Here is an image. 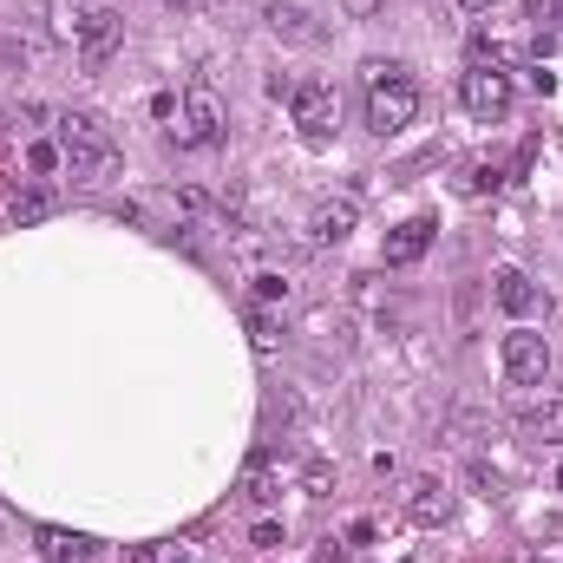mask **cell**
<instances>
[{
	"instance_id": "cell-1",
	"label": "cell",
	"mask_w": 563,
	"mask_h": 563,
	"mask_svg": "<svg viewBox=\"0 0 563 563\" xmlns=\"http://www.w3.org/2000/svg\"><path fill=\"white\" fill-rule=\"evenodd\" d=\"M59 157L73 164V177H112L119 170V139L99 112H66L59 119Z\"/></svg>"
},
{
	"instance_id": "cell-2",
	"label": "cell",
	"mask_w": 563,
	"mask_h": 563,
	"mask_svg": "<svg viewBox=\"0 0 563 563\" xmlns=\"http://www.w3.org/2000/svg\"><path fill=\"white\" fill-rule=\"evenodd\" d=\"M420 119V86L400 66H367V125L380 139H400Z\"/></svg>"
},
{
	"instance_id": "cell-3",
	"label": "cell",
	"mask_w": 563,
	"mask_h": 563,
	"mask_svg": "<svg viewBox=\"0 0 563 563\" xmlns=\"http://www.w3.org/2000/svg\"><path fill=\"white\" fill-rule=\"evenodd\" d=\"M459 99H465V112L472 119H485V125H498V119H511V73L505 66H472L465 79H459Z\"/></svg>"
},
{
	"instance_id": "cell-4",
	"label": "cell",
	"mask_w": 563,
	"mask_h": 563,
	"mask_svg": "<svg viewBox=\"0 0 563 563\" xmlns=\"http://www.w3.org/2000/svg\"><path fill=\"white\" fill-rule=\"evenodd\" d=\"M498 361H505V380H511V387H544V380H551V347H544V334H531V328H511L505 347H498Z\"/></svg>"
},
{
	"instance_id": "cell-5",
	"label": "cell",
	"mask_w": 563,
	"mask_h": 563,
	"mask_svg": "<svg viewBox=\"0 0 563 563\" xmlns=\"http://www.w3.org/2000/svg\"><path fill=\"white\" fill-rule=\"evenodd\" d=\"M295 125H301V139H308V144L334 139V125H341V92H334V86H321V79L295 86Z\"/></svg>"
},
{
	"instance_id": "cell-6",
	"label": "cell",
	"mask_w": 563,
	"mask_h": 563,
	"mask_svg": "<svg viewBox=\"0 0 563 563\" xmlns=\"http://www.w3.org/2000/svg\"><path fill=\"white\" fill-rule=\"evenodd\" d=\"M73 46H79V59H86V66H92V73H99V66H106V59H112V53H119V46H125V20H119V13H112V7H92V13H86V26H79V40H73Z\"/></svg>"
},
{
	"instance_id": "cell-7",
	"label": "cell",
	"mask_w": 563,
	"mask_h": 563,
	"mask_svg": "<svg viewBox=\"0 0 563 563\" xmlns=\"http://www.w3.org/2000/svg\"><path fill=\"white\" fill-rule=\"evenodd\" d=\"M184 144H197V151H210V144L223 139V106H217V92H190L184 99V132H177Z\"/></svg>"
},
{
	"instance_id": "cell-8",
	"label": "cell",
	"mask_w": 563,
	"mask_h": 563,
	"mask_svg": "<svg viewBox=\"0 0 563 563\" xmlns=\"http://www.w3.org/2000/svg\"><path fill=\"white\" fill-rule=\"evenodd\" d=\"M354 230H361V203L354 197H321L314 217H308V236L314 243H347Z\"/></svg>"
},
{
	"instance_id": "cell-9",
	"label": "cell",
	"mask_w": 563,
	"mask_h": 563,
	"mask_svg": "<svg viewBox=\"0 0 563 563\" xmlns=\"http://www.w3.org/2000/svg\"><path fill=\"white\" fill-rule=\"evenodd\" d=\"M407 518L420 525V531H439L445 518H452V492L439 485V478H407Z\"/></svg>"
},
{
	"instance_id": "cell-10",
	"label": "cell",
	"mask_w": 563,
	"mask_h": 563,
	"mask_svg": "<svg viewBox=\"0 0 563 563\" xmlns=\"http://www.w3.org/2000/svg\"><path fill=\"white\" fill-rule=\"evenodd\" d=\"M426 243H432V223H426V217H413V223H400V230L387 236V263H394V269L420 263V256H426Z\"/></svg>"
},
{
	"instance_id": "cell-11",
	"label": "cell",
	"mask_w": 563,
	"mask_h": 563,
	"mask_svg": "<svg viewBox=\"0 0 563 563\" xmlns=\"http://www.w3.org/2000/svg\"><path fill=\"white\" fill-rule=\"evenodd\" d=\"M498 308H505V314H531V308H538V288H531V276H525V269H498Z\"/></svg>"
},
{
	"instance_id": "cell-12",
	"label": "cell",
	"mask_w": 563,
	"mask_h": 563,
	"mask_svg": "<svg viewBox=\"0 0 563 563\" xmlns=\"http://www.w3.org/2000/svg\"><path fill=\"white\" fill-rule=\"evenodd\" d=\"M33 544H40V558L46 563H79L86 558V538H79V531H59V525H40Z\"/></svg>"
},
{
	"instance_id": "cell-13",
	"label": "cell",
	"mask_w": 563,
	"mask_h": 563,
	"mask_svg": "<svg viewBox=\"0 0 563 563\" xmlns=\"http://www.w3.org/2000/svg\"><path fill=\"white\" fill-rule=\"evenodd\" d=\"M511 53H518L511 33H492V26L472 33V66H511Z\"/></svg>"
},
{
	"instance_id": "cell-14",
	"label": "cell",
	"mask_w": 563,
	"mask_h": 563,
	"mask_svg": "<svg viewBox=\"0 0 563 563\" xmlns=\"http://www.w3.org/2000/svg\"><path fill=\"white\" fill-rule=\"evenodd\" d=\"M269 26H276V40H301V46H308V40H321V33H314V20H308V13H301V7H269Z\"/></svg>"
},
{
	"instance_id": "cell-15",
	"label": "cell",
	"mask_w": 563,
	"mask_h": 563,
	"mask_svg": "<svg viewBox=\"0 0 563 563\" xmlns=\"http://www.w3.org/2000/svg\"><path fill=\"white\" fill-rule=\"evenodd\" d=\"M525 439H563V400H544V407H525Z\"/></svg>"
},
{
	"instance_id": "cell-16",
	"label": "cell",
	"mask_w": 563,
	"mask_h": 563,
	"mask_svg": "<svg viewBox=\"0 0 563 563\" xmlns=\"http://www.w3.org/2000/svg\"><path fill=\"white\" fill-rule=\"evenodd\" d=\"M86 13H92V0H53V33H59V40H79Z\"/></svg>"
},
{
	"instance_id": "cell-17",
	"label": "cell",
	"mask_w": 563,
	"mask_h": 563,
	"mask_svg": "<svg viewBox=\"0 0 563 563\" xmlns=\"http://www.w3.org/2000/svg\"><path fill=\"white\" fill-rule=\"evenodd\" d=\"M46 210H53V197H46V190H26V197H13V217H20V223H40Z\"/></svg>"
},
{
	"instance_id": "cell-18",
	"label": "cell",
	"mask_w": 563,
	"mask_h": 563,
	"mask_svg": "<svg viewBox=\"0 0 563 563\" xmlns=\"http://www.w3.org/2000/svg\"><path fill=\"white\" fill-rule=\"evenodd\" d=\"M250 341H256V347H263V354H269V347H276V321H269V314H263V308H250Z\"/></svg>"
},
{
	"instance_id": "cell-19",
	"label": "cell",
	"mask_w": 563,
	"mask_h": 563,
	"mask_svg": "<svg viewBox=\"0 0 563 563\" xmlns=\"http://www.w3.org/2000/svg\"><path fill=\"white\" fill-rule=\"evenodd\" d=\"M26 164H33L40 177H46V170H59V144H33V151H26Z\"/></svg>"
},
{
	"instance_id": "cell-20",
	"label": "cell",
	"mask_w": 563,
	"mask_h": 563,
	"mask_svg": "<svg viewBox=\"0 0 563 563\" xmlns=\"http://www.w3.org/2000/svg\"><path fill=\"white\" fill-rule=\"evenodd\" d=\"M256 295H263V301H282V295H288V282H282V276H256Z\"/></svg>"
},
{
	"instance_id": "cell-21",
	"label": "cell",
	"mask_w": 563,
	"mask_h": 563,
	"mask_svg": "<svg viewBox=\"0 0 563 563\" xmlns=\"http://www.w3.org/2000/svg\"><path fill=\"white\" fill-rule=\"evenodd\" d=\"M164 7H177V13H203L210 0H164Z\"/></svg>"
},
{
	"instance_id": "cell-22",
	"label": "cell",
	"mask_w": 563,
	"mask_h": 563,
	"mask_svg": "<svg viewBox=\"0 0 563 563\" xmlns=\"http://www.w3.org/2000/svg\"><path fill=\"white\" fill-rule=\"evenodd\" d=\"M459 7H465V13H485V7H492V0H459Z\"/></svg>"
},
{
	"instance_id": "cell-23",
	"label": "cell",
	"mask_w": 563,
	"mask_h": 563,
	"mask_svg": "<svg viewBox=\"0 0 563 563\" xmlns=\"http://www.w3.org/2000/svg\"><path fill=\"white\" fill-rule=\"evenodd\" d=\"M558 485H563V465H558Z\"/></svg>"
},
{
	"instance_id": "cell-24",
	"label": "cell",
	"mask_w": 563,
	"mask_h": 563,
	"mask_svg": "<svg viewBox=\"0 0 563 563\" xmlns=\"http://www.w3.org/2000/svg\"><path fill=\"white\" fill-rule=\"evenodd\" d=\"M184 563H190V558H184Z\"/></svg>"
}]
</instances>
